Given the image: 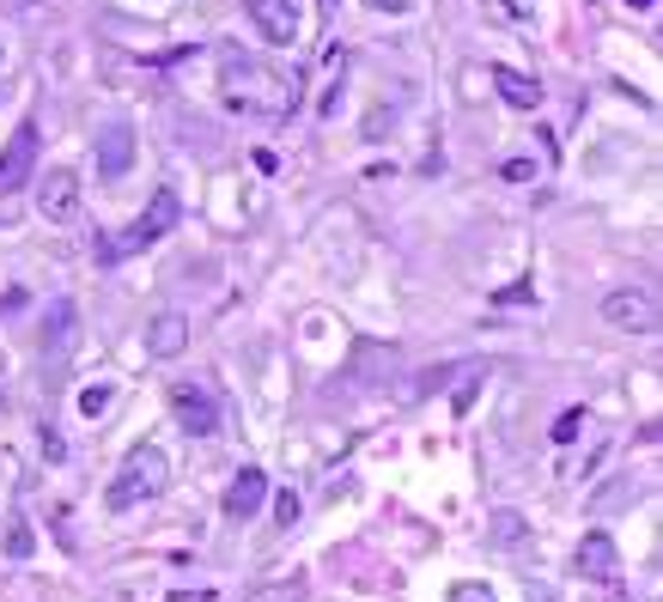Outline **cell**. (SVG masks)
<instances>
[{
	"label": "cell",
	"mask_w": 663,
	"mask_h": 602,
	"mask_svg": "<svg viewBox=\"0 0 663 602\" xmlns=\"http://www.w3.org/2000/svg\"><path fill=\"white\" fill-rule=\"evenodd\" d=\"M578 426H585V408H566V414L554 420V445H573Z\"/></svg>",
	"instance_id": "21"
},
{
	"label": "cell",
	"mask_w": 663,
	"mask_h": 602,
	"mask_svg": "<svg viewBox=\"0 0 663 602\" xmlns=\"http://www.w3.org/2000/svg\"><path fill=\"white\" fill-rule=\"evenodd\" d=\"M74 341H79V316L67 299L49 304V323H43V359H67L74 354Z\"/></svg>",
	"instance_id": "13"
},
{
	"label": "cell",
	"mask_w": 663,
	"mask_h": 602,
	"mask_svg": "<svg viewBox=\"0 0 663 602\" xmlns=\"http://www.w3.org/2000/svg\"><path fill=\"white\" fill-rule=\"evenodd\" d=\"M170 602H213V590H177Z\"/></svg>",
	"instance_id": "27"
},
{
	"label": "cell",
	"mask_w": 663,
	"mask_h": 602,
	"mask_svg": "<svg viewBox=\"0 0 663 602\" xmlns=\"http://www.w3.org/2000/svg\"><path fill=\"white\" fill-rule=\"evenodd\" d=\"M451 602H499L487 584H475V578H463V584H451Z\"/></svg>",
	"instance_id": "24"
},
{
	"label": "cell",
	"mask_w": 663,
	"mask_h": 602,
	"mask_svg": "<svg viewBox=\"0 0 663 602\" xmlns=\"http://www.w3.org/2000/svg\"><path fill=\"white\" fill-rule=\"evenodd\" d=\"M372 13H390V19H402V13H415V0H365Z\"/></svg>",
	"instance_id": "25"
},
{
	"label": "cell",
	"mask_w": 663,
	"mask_h": 602,
	"mask_svg": "<svg viewBox=\"0 0 663 602\" xmlns=\"http://www.w3.org/2000/svg\"><path fill=\"white\" fill-rule=\"evenodd\" d=\"M0 548H7V560H31V554H37V536H31L25 511H13V517H7V542H0Z\"/></svg>",
	"instance_id": "17"
},
{
	"label": "cell",
	"mask_w": 663,
	"mask_h": 602,
	"mask_svg": "<svg viewBox=\"0 0 663 602\" xmlns=\"http://www.w3.org/2000/svg\"><path fill=\"white\" fill-rule=\"evenodd\" d=\"M153 7H170V0H153Z\"/></svg>",
	"instance_id": "30"
},
{
	"label": "cell",
	"mask_w": 663,
	"mask_h": 602,
	"mask_svg": "<svg viewBox=\"0 0 663 602\" xmlns=\"http://www.w3.org/2000/svg\"><path fill=\"white\" fill-rule=\"evenodd\" d=\"M262 499H268V475H262V469H237L232 487H225V517H232V524H250V517L262 511Z\"/></svg>",
	"instance_id": "11"
},
{
	"label": "cell",
	"mask_w": 663,
	"mask_h": 602,
	"mask_svg": "<svg viewBox=\"0 0 663 602\" xmlns=\"http://www.w3.org/2000/svg\"><path fill=\"white\" fill-rule=\"evenodd\" d=\"M244 602H305V584H256Z\"/></svg>",
	"instance_id": "20"
},
{
	"label": "cell",
	"mask_w": 663,
	"mask_h": 602,
	"mask_svg": "<svg viewBox=\"0 0 663 602\" xmlns=\"http://www.w3.org/2000/svg\"><path fill=\"white\" fill-rule=\"evenodd\" d=\"M244 13L274 49H292L305 37V0H244Z\"/></svg>",
	"instance_id": "6"
},
{
	"label": "cell",
	"mask_w": 663,
	"mask_h": 602,
	"mask_svg": "<svg viewBox=\"0 0 663 602\" xmlns=\"http://www.w3.org/2000/svg\"><path fill=\"white\" fill-rule=\"evenodd\" d=\"M37 213L49 225H74L79 220V170L49 165V177L37 183Z\"/></svg>",
	"instance_id": "8"
},
{
	"label": "cell",
	"mask_w": 663,
	"mask_h": 602,
	"mask_svg": "<svg viewBox=\"0 0 663 602\" xmlns=\"http://www.w3.org/2000/svg\"><path fill=\"white\" fill-rule=\"evenodd\" d=\"M317 7H323V13H335V0H317Z\"/></svg>",
	"instance_id": "29"
},
{
	"label": "cell",
	"mask_w": 663,
	"mask_h": 602,
	"mask_svg": "<svg viewBox=\"0 0 663 602\" xmlns=\"http://www.w3.org/2000/svg\"><path fill=\"white\" fill-rule=\"evenodd\" d=\"M183 347H189V316L183 311H165L153 328H146V354L153 359H177Z\"/></svg>",
	"instance_id": "14"
},
{
	"label": "cell",
	"mask_w": 663,
	"mask_h": 602,
	"mask_svg": "<svg viewBox=\"0 0 663 602\" xmlns=\"http://www.w3.org/2000/svg\"><path fill=\"white\" fill-rule=\"evenodd\" d=\"M37 146H43V129H37V122H19L13 141L0 146V201L19 196V189L37 177Z\"/></svg>",
	"instance_id": "4"
},
{
	"label": "cell",
	"mask_w": 663,
	"mask_h": 602,
	"mask_svg": "<svg viewBox=\"0 0 663 602\" xmlns=\"http://www.w3.org/2000/svg\"><path fill=\"white\" fill-rule=\"evenodd\" d=\"M499 177H506V183H535V158H506Z\"/></svg>",
	"instance_id": "23"
},
{
	"label": "cell",
	"mask_w": 663,
	"mask_h": 602,
	"mask_svg": "<svg viewBox=\"0 0 663 602\" xmlns=\"http://www.w3.org/2000/svg\"><path fill=\"white\" fill-rule=\"evenodd\" d=\"M639 499H651V481H645V475H615L603 493H590V511H597V517H615V511H633Z\"/></svg>",
	"instance_id": "12"
},
{
	"label": "cell",
	"mask_w": 663,
	"mask_h": 602,
	"mask_svg": "<svg viewBox=\"0 0 663 602\" xmlns=\"http://www.w3.org/2000/svg\"><path fill=\"white\" fill-rule=\"evenodd\" d=\"M183 220V201H177V189H158L153 201H146V213L134 225H122L117 237H98V249H91V256H98V263H122V256H141L146 244H158V237L170 232V225Z\"/></svg>",
	"instance_id": "3"
},
{
	"label": "cell",
	"mask_w": 663,
	"mask_h": 602,
	"mask_svg": "<svg viewBox=\"0 0 663 602\" xmlns=\"http://www.w3.org/2000/svg\"><path fill=\"white\" fill-rule=\"evenodd\" d=\"M603 316H609L621 335H658V292L651 287H621L603 299Z\"/></svg>",
	"instance_id": "7"
},
{
	"label": "cell",
	"mask_w": 663,
	"mask_h": 602,
	"mask_svg": "<svg viewBox=\"0 0 663 602\" xmlns=\"http://www.w3.org/2000/svg\"><path fill=\"white\" fill-rule=\"evenodd\" d=\"M117 383H86V390H79V414H86V420H104L110 414V408H117Z\"/></svg>",
	"instance_id": "18"
},
{
	"label": "cell",
	"mask_w": 663,
	"mask_h": 602,
	"mask_svg": "<svg viewBox=\"0 0 663 602\" xmlns=\"http://www.w3.org/2000/svg\"><path fill=\"white\" fill-rule=\"evenodd\" d=\"M220 98L225 110H244V116H292L305 86L287 67H268L256 55H237L232 43H220Z\"/></svg>",
	"instance_id": "1"
},
{
	"label": "cell",
	"mask_w": 663,
	"mask_h": 602,
	"mask_svg": "<svg viewBox=\"0 0 663 602\" xmlns=\"http://www.w3.org/2000/svg\"><path fill=\"white\" fill-rule=\"evenodd\" d=\"M627 7H633V13H651V7H658V0H627Z\"/></svg>",
	"instance_id": "28"
},
{
	"label": "cell",
	"mask_w": 663,
	"mask_h": 602,
	"mask_svg": "<svg viewBox=\"0 0 663 602\" xmlns=\"http://www.w3.org/2000/svg\"><path fill=\"white\" fill-rule=\"evenodd\" d=\"M523 299H535V292H530V280H518V287H506V292H499V304H523Z\"/></svg>",
	"instance_id": "26"
},
{
	"label": "cell",
	"mask_w": 663,
	"mask_h": 602,
	"mask_svg": "<svg viewBox=\"0 0 663 602\" xmlns=\"http://www.w3.org/2000/svg\"><path fill=\"white\" fill-rule=\"evenodd\" d=\"M170 414L183 420V433L189 438H213L220 433V395L208 390V383H170Z\"/></svg>",
	"instance_id": "5"
},
{
	"label": "cell",
	"mask_w": 663,
	"mask_h": 602,
	"mask_svg": "<svg viewBox=\"0 0 663 602\" xmlns=\"http://www.w3.org/2000/svg\"><path fill=\"white\" fill-rule=\"evenodd\" d=\"M494 92L506 98L511 110H535V104H542V86H535L530 74H518V67H494Z\"/></svg>",
	"instance_id": "16"
},
{
	"label": "cell",
	"mask_w": 663,
	"mask_h": 602,
	"mask_svg": "<svg viewBox=\"0 0 663 602\" xmlns=\"http://www.w3.org/2000/svg\"><path fill=\"white\" fill-rule=\"evenodd\" d=\"M98 170H104L110 183L134 170V122L117 116V122H104V129H98Z\"/></svg>",
	"instance_id": "10"
},
{
	"label": "cell",
	"mask_w": 663,
	"mask_h": 602,
	"mask_svg": "<svg viewBox=\"0 0 663 602\" xmlns=\"http://www.w3.org/2000/svg\"><path fill=\"white\" fill-rule=\"evenodd\" d=\"M573 566L585 572V584H621V548H615V536H597V529H590V536L578 542Z\"/></svg>",
	"instance_id": "9"
},
{
	"label": "cell",
	"mask_w": 663,
	"mask_h": 602,
	"mask_svg": "<svg viewBox=\"0 0 663 602\" xmlns=\"http://www.w3.org/2000/svg\"><path fill=\"white\" fill-rule=\"evenodd\" d=\"M487 542H494V554H506V560H523L530 524H523L518 511H494V517H487Z\"/></svg>",
	"instance_id": "15"
},
{
	"label": "cell",
	"mask_w": 663,
	"mask_h": 602,
	"mask_svg": "<svg viewBox=\"0 0 663 602\" xmlns=\"http://www.w3.org/2000/svg\"><path fill=\"white\" fill-rule=\"evenodd\" d=\"M170 487V457L158 445H134L129 457H122V469L110 475V493L104 505L110 511H134V505H153L158 493Z\"/></svg>",
	"instance_id": "2"
},
{
	"label": "cell",
	"mask_w": 663,
	"mask_h": 602,
	"mask_svg": "<svg viewBox=\"0 0 663 602\" xmlns=\"http://www.w3.org/2000/svg\"><path fill=\"white\" fill-rule=\"evenodd\" d=\"M482 378H487V366H468V371H463V390L451 395L456 414H468V408H475V390H482Z\"/></svg>",
	"instance_id": "19"
},
{
	"label": "cell",
	"mask_w": 663,
	"mask_h": 602,
	"mask_svg": "<svg viewBox=\"0 0 663 602\" xmlns=\"http://www.w3.org/2000/svg\"><path fill=\"white\" fill-rule=\"evenodd\" d=\"M299 493H280V499H274V524H280V529H292V524H299Z\"/></svg>",
	"instance_id": "22"
}]
</instances>
